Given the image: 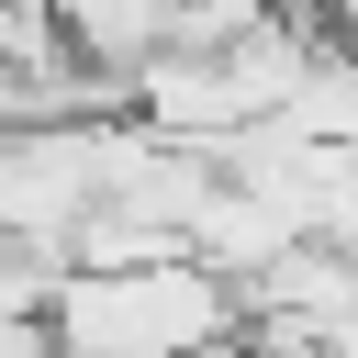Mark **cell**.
Returning a JSON list of instances; mask_svg holds the SVG:
<instances>
[{
	"mask_svg": "<svg viewBox=\"0 0 358 358\" xmlns=\"http://www.w3.org/2000/svg\"><path fill=\"white\" fill-rule=\"evenodd\" d=\"M224 324H235V280L190 246H157L123 268H56V291H45L56 358H179Z\"/></svg>",
	"mask_w": 358,
	"mask_h": 358,
	"instance_id": "1",
	"label": "cell"
},
{
	"mask_svg": "<svg viewBox=\"0 0 358 358\" xmlns=\"http://www.w3.org/2000/svg\"><path fill=\"white\" fill-rule=\"evenodd\" d=\"M0 358H56V336H45V313H0Z\"/></svg>",
	"mask_w": 358,
	"mask_h": 358,
	"instance_id": "2",
	"label": "cell"
},
{
	"mask_svg": "<svg viewBox=\"0 0 358 358\" xmlns=\"http://www.w3.org/2000/svg\"><path fill=\"white\" fill-rule=\"evenodd\" d=\"M179 358H257V347H246V336L224 324V336H201V347H179Z\"/></svg>",
	"mask_w": 358,
	"mask_h": 358,
	"instance_id": "3",
	"label": "cell"
}]
</instances>
